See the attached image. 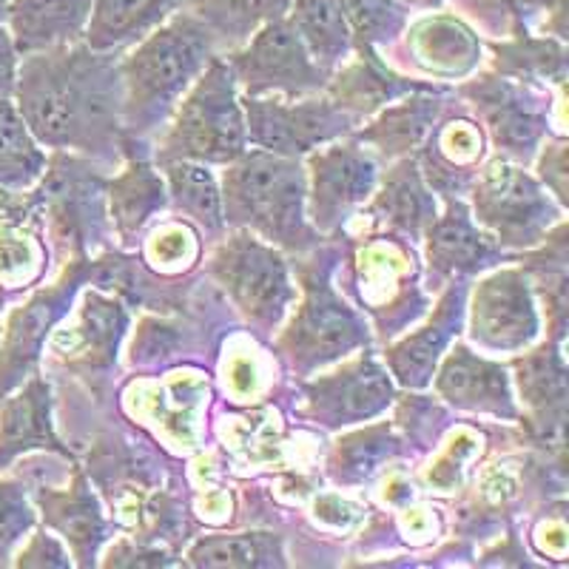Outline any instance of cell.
<instances>
[{"mask_svg": "<svg viewBox=\"0 0 569 569\" xmlns=\"http://www.w3.org/2000/svg\"><path fill=\"white\" fill-rule=\"evenodd\" d=\"M120 54L78 40L20 58L12 103L43 149L98 162L126 154Z\"/></svg>", "mask_w": 569, "mask_h": 569, "instance_id": "6da1fadb", "label": "cell"}, {"mask_svg": "<svg viewBox=\"0 0 569 569\" xmlns=\"http://www.w3.org/2000/svg\"><path fill=\"white\" fill-rule=\"evenodd\" d=\"M220 32L194 7H177L137 40L120 58L126 137L146 142L169 123L182 94L213 58H220Z\"/></svg>", "mask_w": 569, "mask_h": 569, "instance_id": "7a4b0ae2", "label": "cell"}, {"mask_svg": "<svg viewBox=\"0 0 569 569\" xmlns=\"http://www.w3.org/2000/svg\"><path fill=\"white\" fill-rule=\"evenodd\" d=\"M226 226L251 231L279 251L305 253L319 246L308 220V174L302 160L248 146L220 180Z\"/></svg>", "mask_w": 569, "mask_h": 569, "instance_id": "3957f363", "label": "cell"}, {"mask_svg": "<svg viewBox=\"0 0 569 569\" xmlns=\"http://www.w3.org/2000/svg\"><path fill=\"white\" fill-rule=\"evenodd\" d=\"M248 149L246 111L228 60L213 58L171 111L157 140V162L197 160L228 166Z\"/></svg>", "mask_w": 569, "mask_h": 569, "instance_id": "277c9868", "label": "cell"}, {"mask_svg": "<svg viewBox=\"0 0 569 569\" xmlns=\"http://www.w3.org/2000/svg\"><path fill=\"white\" fill-rule=\"evenodd\" d=\"M472 220L505 251H532L563 222L567 208L543 188L536 174L496 157L481 166L470 186Z\"/></svg>", "mask_w": 569, "mask_h": 569, "instance_id": "5b68a950", "label": "cell"}, {"mask_svg": "<svg viewBox=\"0 0 569 569\" xmlns=\"http://www.w3.org/2000/svg\"><path fill=\"white\" fill-rule=\"evenodd\" d=\"M302 302L288 328L277 337V350L293 373L311 376L313 370L348 359L353 350L370 345V330L356 308H350L328 279V268H299Z\"/></svg>", "mask_w": 569, "mask_h": 569, "instance_id": "8992f818", "label": "cell"}, {"mask_svg": "<svg viewBox=\"0 0 569 569\" xmlns=\"http://www.w3.org/2000/svg\"><path fill=\"white\" fill-rule=\"evenodd\" d=\"M208 273L222 284L233 308L259 333L277 330L297 299V288L282 251L242 228L213 248Z\"/></svg>", "mask_w": 569, "mask_h": 569, "instance_id": "52a82bcc", "label": "cell"}, {"mask_svg": "<svg viewBox=\"0 0 569 569\" xmlns=\"http://www.w3.org/2000/svg\"><path fill=\"white\" fill-rule=\"evenodd\" d=\"M242 98H311L328 89V74L313 63L288 18L266 20L240 49L222 54Z\"/></svg>", "mask_w": 569, "mask_h": 569, "instance_id": "ba28073f", "label": "cell"}, {"mask_svg": "<svg viewBox=\"0 0 569 569\" xmlns=\"http://www.w3.org/2000/svg\"><path fill=\"white\" fill-rule=\"evenodd\" d=\"M240 103L246 111L248 146L293 160H305L325 142L350 137L359 126L325 91L311 98H240Z\"/></svg>", "mask_w": 569, "mask_h": 569, "instance_id": "9c48e42d", "label": "cell"}, {"mask_svg": "<svg viewBox=\"0 0 569 569\" xmlns=\"http://www.w3.org/2000/svg\"><path fill=\"white\" fill-rule=\"evenodd\" d=\"M34 194L54 237L78 257H86V248L106 240V177L98 166H91L89 157L69 151L49 154Z\"/></svg>", "mask_w": 569, "mask_h": 569, "instance_id": "30bf717a", "label": "cell"}, {"mask_svg": "<svg viewBox=\"0 0 569 569\" xmlns=\"http://www.w3.org/2000/svg\"><path fill=\"white\" fill-rule=\"evenodd\" d=\"M461 98L476 109L481 131H487L501 157L530 166L550 131V98L516 78L481 74L459 86Z\"/></svg>", "mask_w": 569, "mask_h": 569, "instance_id": "8fae6325", "label": "cell"}, {"mask_svg": "<svg viewBox=\"0 0 569 569\" xmlns=\"http://www.w3.org/2000/svg\"><path fill=\"white\" fill-rule=\"evenodd\" d=\"M308 160V220L319 237H333L373 194L382 177L379 157L356 140H333L305 157Z\"/></svg>", "mask_w": 569, "mask_h": 569, "instance_id": "7c38bea8", "label": "cell"}, {"mask_svg": "<svg viewBox=\"0 0 569 569\" xmlns=\"http://www.w3.org/2000/svg\"><path fill=\"white\" fill-rule=\"evenodd\" d=\"M91 271H94V259L78 257L52 288L32 293L9 313L0 337V399L34 373L46 339L60 317L69 313L71 299L78 293L80 282L91 277Z\"/></svg>", "mask_w": 569, "mask_h": 569, "instance_id": "4fadbf2b", "label": "cell"}, {"mask_svg": "<svg viewBox=\"0 0 569 569\" xmlns=\"http://www.w3.org/2000/svg\"><path fill=\"white\" fill-rule=\"evenodd\" d=\"M532 284L525 268H498L481 279L470 302V339L487 353H521L538 339Z\"/></svg>", "mask_w": 569, "mask_h": 569, "instance_id": "5bb4252c", "label": "cell"}, {"mask_svg": "<svg viewBox=\"0 0 569 569\" xmlns=\"http://www.w3.org/2000/svg\"><path fill=\"white\" fill-rule=\"evenodd\" d=\"M413 251L401 246V237L390 233L382 242H368L353 262V284L359 302L373 313L376 328L385 339L413 322L425 311V299L416 291ZM362 308V311H365Z\"/></svg>", "mask_w": 569, "mask_h": 569, "instance_id": "9a60e30c", "label": "cell"}, {"mask_svg": "<svg viewBox=\"0 0 569 569\" xmlns=\"http://www.w3.org/2000/svg\"><path fill=\"white\" fill-rule=\"evenodd\" d=\"M396 388L373 353H359L339 370L305 385V416L317 425L339 430L376 419L393 405Z\"/></svg>", "mask_w": 569, "mask_h": 569, "instance_id": "2e32d148", "label": "cell"}, {"mask_svg": "<svg viewBox=\"0 0 569 569\" xmlns=\"http://www.w3.org/2000/svg\"><path fill=\"white\" fill-rule=\"evenodd\" d=\"M421 237L427 242V273L436 288L439 282L490 271L507 257L505 248L472 220L470 206L461 197H445V213L436 217Z\"/></svg>", "mask_w": 569, "mask_h": 569, "instance_id": "e0dca14e", "label": "cell"}, {"mask_svg": "<svg viewBox=\"0 0 569 569\" xmlns=\"http://www.w3.org/2000/svg\"><path fill=\"white\" fill-rule=\"evenodd\" d=\"M430 385L456 410L505 421L521 419L505 365L472 353L465 342L453 345V350L445 356V362H439L436 368Z\"/></svg>", "mask_w": 569, "mask_h": 569, "instance_id": "ac0fdd59", "label": "cell"}, {"mask_svg": "<svg viewBox=\"0 0 569 569\" xmlns=\"http://www.w3.org/2000/svg\"><path fill=\"white\" fill-rule=\"evenodd\" d=\"M447 284L450 288L441 293L433 317L385 350V368L401 388L425 390L433 382L441 356L450 348L453 337H459L461 322H465V288L459 282Z\"/></svg>", "mask_w": 569, "mask_h": 569, "instance_id": "d6986e66", "label": "cell"}, {"mask_svg": "<svg viewBox=\"0 0 569 569\" xmlns=\"http://www.w3.org/2000/svg\"><path fill=\"white\" fill-rule=\"evenodd\" d=\"M34 450L71 459L54 433L52 390L40 373L23 379L12 393L0 399V470Z\"/></svg>", "mask_w": 569, "mask_h": 569, "instance_id": "ffe728a7", "label": "cell"}, {"mask_svg": "<svg viewBox=\"0 0 569 569\" xmlns=\"http://www.w3.org/2000/svg\"><path fill=\"white\" fill-rule=\"evenodd\" d=\"M365 217L396 237L419 240L425 228L439 217L433 188L427 186L416 157H399L379 177L373 194L365 202Z\"/></svg>", "mask_w": 569, "mask_h": 569, "instance_id": "44dd1931", "label": "cell"}, {"mask_svg": "<svg viewBox=\"0 0 569 569\" xmlns=\"http://www.w3.org/2000/svg\"><path fill=\"white\" fill-rule=\"evenodd\" d=\"M433 83H425V80H410L401 78L385 63L376 49H365V46H356L353 54L339 66L333 74L328 78V94L333 103L342 111H348L350 117H356L362 123L365 117H373L376 111L385 109L393 100L405 98V94H413V91L430 89Z\"/></svg>", "mask_w": 569, "mask_h": 569, "instance_id": "7402d4cb", "label": "cell"}, {"mask_svg": "<svg viewBox=\"0 0 569 569\" xmlns=\"http://www.w3.org/2000/svg\"><path fill=\"white\" fill-rule=\"evenodd\" d=\"M425 182L441 197H461L470 191L485 160V131L467 117H450L425 140L413 154Z\"/></svg>", "mask_w": 569, "mask_h": 569, "instance_id": "603a6c76", "label": "cell"}, {"mask_svg": "<svg viewBox=\"0 0 569 569\" xmlns=\"http://www.w3.org/2000/svg\"><path fill=\"white\" fill-rule=\"evenodd\" d=\"M561 345L547 342L512 359L527 421L541 439L558 447L563 445V421H567V365H563Z\"/></svg>", "mask_w": 569, "mask_h": 569, "instance_id": "cb8c5ba5", "label": "cell"}, {"mask_svg": "<svg viewBox=\"0 0 569 569\" xmlns=\"http://www.w3.org/2000/svg\"><path fill=\"white\" fill-rule=\"evenodd\" d=\"M34 501L40 507L43 525L69 543L74 563L78 567H91L103 541L109 538L106 536L109 530H106L103 510H100L89 481L83 479V472H74V481H71L69 490L38 487Z\"/></svg>", "mask_w": 569, "mask_h": 569, "instance_id": "d4e9b609", "label": "cell"}, {"mask_svg": "<svg viewBox=\"0 0 569 569\" xmlns=\"http://www.w3.org/2000/svg\"><path fill=\"white\" fill-rule=\"evenodd\" d=\"M137 149L140 146L126 151V169L106 182V206H109L111 228L126 248H134L142 228L169 206L166 180L151 166L149 157Z\"/></svg>", "mask_w": 569, "mask_h": 569, "instance_id": "484cf974", "label": "cell"}, {"mask_svg": "<svg viewBox=\"0 0 569 569\" xmlns=\"http://www.w3.org/2000/svg\"><path fill=\"white\" fill-rule=\"evenodd\" d=\"M439 86H430V89L413 91V94L393 100V103L376 111L373 123L353 131L350 137H356L362 146H370V151L376 157H382V160L413 157L425 146L436 120H439Z\"/></svg>", "mask_w": 569, "mask_h": 569, "instance_id": "4316f807", "label": "cell"}, {"mask_svg": "<svg viewBox=\"0 0 569 569\" xmlns=\"http://www.w3.org/2000/svg\"><path fill=\"white\" fill-rule=\"evenodd\" d=\"M91 7L94 0H9L3 23L23 58L83 40Z\"/></svg>", "mask_w": 569, "mask_h": 569, "instance_id": "83f0119b", "label": "cell"}, {"mask_svg": "<svg viewBox=\"0 0 569 569\" xmlns=\"http://www.w3.org/2000/svg\"><path fill=\"white\" fill-rule=\"evenodd\" d=\"M408 32V46L413 60L427 74H445V78H461L476 69L481 54L479 34L467 29L459 18L436 14V18L419 20Z\"/></svg>", "mask_w": 569, "mask_h": 569, "instance_id": "f1b7e54d", "label": "cell"}, {"mask_svg": "<svg viewBox=\"0 0 569 569\" xmlns=\"http://www.w3.org/2000/svg\"><path fill=\"white\" fill-rule=\"evenodd\" d=\"M174 9L177 0H94L83 43L98 52H126Z\"/></svg>", "mask_w": 569, "mask_h": 569, "instance_id": "f546056e", "label": "cell"}, {"mask_svg": "<svg viewBox=\"0 0 569 569\" xmlns=\"http://www.w3.org/2000/svg\"><path fill=\"white\" fill-rule=\"evenodd\" d=\"M284 18L328 78L353 54V32L339 0H291Z\"/></svg>", "mask_w": 569, "mask_h": 569, "instance_id": "4dcf8cb0", "label": "cell"}, {"mask_svg": "<svg viewBox=\"0 0 569 569\" xmlns=\"http://www.w3.org/2000/svg\"><path fill=\"white\" fill-rule=\"evenodd\" d=\"M169 202L177 211L188 213V220L206 228L208 233H222V188L208 162L166 160L160 162Z\"/></svg>", "mask_w": 569, "mask_h": 569, "instance_id": "1f68e13d", "label": "cell"}, {"mask_svg": "<svg viewBox=\"0 0 569 569\" xmlns=\"http://www.w3.org/2000/svg\"><path fill=\"white\" fill-rule=\"evenodd\" d=\"M129 325V313L117 299L103 297V293H89L83 311H80L78 325L66 333L74 353L71 365L80 368H109L114 362L117 345L123 339V330Z\"/></svg>", "mask_w": 569, "mask_h": 569, "instance_id": "d6a6232c", "label": "cell"}, {"mask_svg": "<svg viewBox=\"0 0 569 569\" xmlns=\"http://www.w3.org/2000/svg\"><path fill=\"white\" fill-rule=\"evenodd\" d=\"M496 71L525 83H567V46L563 40L536 38L530 32L510 34L501 43H490Z\"/></svg>", "mask_w": 569, "mask_h": 569, "instance_id": "836d02e7", "label": "cell"}, {"mask_svg": "<svg viewBox=\"0 0 569 569\" xmlns=\"http://www.w3.org/2000/svg\"><path fill=\"white\" fill-rule=\"evenodd\" d=\"M46 162L49 154L34 140L12 100H0V191L23 194L38 186Z\"/></svg>", "mask_w": 569, "mask_h": 569, "instance_id": "e575fe53", "label": "cell"}, {"mask_svg": "<svg viewBox=\"0 0 569 569\" xmlns=\"http://www.w3.org/2000/svg\"><path fill=\"white\" fill-rule=\"evenodd\" d=\"M188 567H284L282 538L271 532L206 536L188 550Z\"/></svg>", "mask_w": 569, "mask_h": 569, "instance_id": "d590c367", "label": "cell"}, {"mask_svg": "<svg viewBox=\"0 0 569 569\" xmlns=\"http://www.w3.org/2000/svg\"><path fill=\"white\" fill-rule=\"evenodd\" d=\"M396 447H399V441L393 439L388 425L368 427L362 433L337 441L333 456H330V472L345 485L368 481L379 470V465L396 453Z\"/></svg>", "mask_w": 569, "mask_h": 569, "instance_id": "8d00e7d4", "label": "cell"}, {"mask_svg": "<svg viewBox=\"0 0 569 569\" xmlns=\"http://www.w3.org/2000/svg\"><path fill=\"white\" fill-rule=\"evenodd\" d=\"M339 7L348 18L353 43L365 49L390 46L410 27V9L399 0H339Z\"/></svg>", "mask_w": 569, "mask_h": 569, "instance_id": "74e56055", "label": "cell"}, {"mask_svg": "<svg viewBox=\"0 0 569 569\" xmlns=\"http://www.w3.org/2000/svg\"><path fill=\"white\" fill-rule=\"evenodd\" d=\"M34 530V510L23 485L0 479V567L12 563L20 541Z\"/></svg>", "mask_w": 569, "mask_h": 569, "instance_id": "f35d334b", "label": "cell"}, {"mask_svg": "<svg viewBox=\"0 0 569 569\" xmlns=\"http://www.w3.org/2000/svg\"><path fill=\"white\" fill-rule=\"evenodd\" d=\"M197 257H200V242L191 233V228L182 226V222H171V226L151 233L149 262L157 271H186V268L194 266Z\"/></svg>", "mask_w": 569, "mask_h": 569, "instance_id": "ab89813d", "label": "cell"}, {"mask_svg": "<svg viewBox=\"0 0 569 569\" xmlns=\"http://www.w3.org/2000/svg\"><path fill=\"white\" fill-rule=\"evenodd\" d=\"M461 7L481 23H498L507 29V38L518 32H527L525 18L532 12H552L556 7L567 3V0H459Z\"/></svg>", "mask_w": 569, "mask_h": 569, "instance_id": "60d3db41", "label": "cell"}, {"mask_svg": "<svg viewBox=\"0 0 569 569\" xmlns=\"http://www.w3.org/2000/svg\"><path fill=\"white\" fill-rule=\"evenodd\" d=\"M14 567H46V569H63L71 567V556L60 543L58 536H49L46 530H32L23 541L20 550L14 552Z\"/></svg>", "mask_w": 569, "mask_h": 569, "instance_id": "b9f144b4", "label": "cell"}, {"mask_svg": "<svg viewBox=\"0 0 569 569\" xmlns=\"http://www.w3.org/2000/svg\"><path fill=\"white\" fill-rule=\"evenodd\" d=\"M538 160V180L543 182V188L567 208V142L563 137L558 140H547L541 142V149L536 154Z\"/></svg>", "mask_w": 569, "mask_h": 569, "instance_id": "7bdbcfd3", "label": "cell"}, {"mask_svg": "<svg viewBox=\"0 0 569 569\" xmlns=\"http://www.w3.org/2000/svg\"><path fill=\"white\" fill-rule=\"evenodd\" d=\"M20 54L9 34L7 23H0V100H12L14 83H18Z\"/></svg>", "mask_w": 569, "mask_h": 569, "instance_id": "ee69618b", "label": "cell"}, {"mask_svg": "<svg viewBox=\"0 0 569 569\" xmlns=\"http://www.w3.org/2000/svg\"><path fill=\"white\" fill-rule=\"evenodd\" d=\"M109 567H169V556L157 550H142V547H131V543H117L109 552Z\"/></svg>", "mask_w": 569, "mask_h": 569, "instance_id": "f6af8a7d", "label": "cell"}, {"mask_svg": "<svg viewBox=\"0 0 569 569\" xmlns=\"http://www.w3.org/2000/svg\"><path fill=\"white\" fill-rule=\"evenodd\" d=\"M399 3L408 9H425V12H433V9H441L445 0H399Z\"/></svg>", "mask_w": 569, "mask_h": 569, "instance_id": "bcb514c9", "label": "cell"}, {"mask_svg": "<svg viewBox=\"0 0 569 569\" xmlns=\"http://www.w3.org/2000/svg\"><path fill=\"white\" fill-rule=\"evenodd\" d=\"M7 7H9V0H0V23L7 20Z\"/></svg>", "mask_w": 569, "mask_h": 569, "instance_id": "7dc6e473", "label": "cell"}]
</instances>
